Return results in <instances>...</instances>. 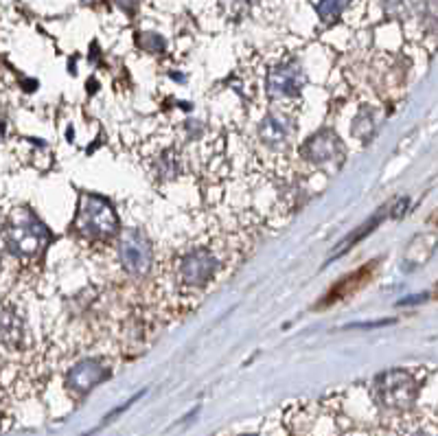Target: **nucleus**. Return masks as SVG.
<instances>
[{
  "label": "nucleus",
  "instance_id": "f257e3e1",
  "mask_svg": "<svg viewBox=\"0 0 438 436\" xmlns=\"http://www.w3.org/2000/svg\"><path fill=\"white\" fill-rule=\"evenodd\" d=\"M51 239L46 226L26 209L14 211V217L5 224V246L14 256L31 259L38 256Z\"/></svg>",
  "mask_w": 438,
  "mask_h": 436
},
{
  "label": "nucleus",
  "instance_id": "f03ea898",
  "mask_svg": "<svg viewBox=\"0 0 438 436\" xmlns=\"http://www.w3.org/2000/svg\"><path fill=\"white\" fill-rule=\"evenodd\" d=\"M221 261L209 246H195L175 261V281L187 292H199L217 276Z\"/></svg>",
  "mask_w": 438,
  "mask_h": 436
},
{
  "label": "nucleus",
  "instance_id": "7ed1b4c3",
  "mask_svg": "<svg viewBox=\"0 0 438 436\" xmlns=\"http://www.w3.org/2000/svg\"><path fill=\"white\" fill-rule=\"evenodd\" d=\"M75 228L83 239L103 242L116 235L119 230V217L108 199L99 195L81 197V204L75 217Z\"/></svg>",
  "mask_w": 438,
  "mask_h": 436
},
{
  "label": "nucleus",
  "instance_id": "20e7f679",
  "mask_svg": "<svg viewBox=\"0 0 438 436\" xmlns=\"http://www.w3.org/2000/svg\"><path fill=\"white\" fill-rule=\"evenodd\" d=\"M303 85H305V73H303L301 64L294 60H285V62L274 64L266 77L268 97L272 101H281V103L298 99Z\"/></svg>",
  "mask_w": 438,
  "mask_h": 436
},
{
  "label": "nucleus",
  "instance_id": "39448f33",
  "mask_svg": "<svg viewBox=\"0 0 438 436\" xmlns=\"http://www.w3.org/2000/svg\"><path fill=\"white\" fill-rule=\"evenodd\" d=\"M119 256L121 266L127 274L132 276H142L147 274L152 264H154V252L150 242L145 239L138 230H127L119 242Z\"/></svg>",
  "mask_w": 438,
  "mask_h": 436
},
{
  "label": "nucleus",
  "instance_id": "423d86ee",
  "mask_svg": "<svg viewBox=\"0 0 438 436\" xmlns=\"http://www.w3.org/2000/svg\"><path fill=\"white\" fill-rule=\"evenodd\" d=\"M108 377V370L103 368L101 362L97 360H85V362H79L77 366L71 368L66 382H68V388L75 393V395H83L88 390H93L97 384H101Z\"/></svg>",
  "mask_w": 438,
  "mask_h": 436
},
{
  "label": "nucleus",
  "instance_id": "0eeeda50",
  "mask_svg": "<svg viewBox=\"0 0 438 436\" xmlns=\"http://www.w3.org/2000/svg\"><path fill=\"white\" fill-rule=\"evenodd\" d=\"M382 393L390 405H401L412 399L414 382H412V377H407L405 373H399V370L388 373L386 377H382Z\"/></svg>",
  "mask_w": 438,
  "mask_h": 436
},
{
  "label": "nucleus",
  "instance_id": "6e6552de",
  "mask_svg": "<svg viewBox=\"0 0 438 436\" xmlns=\"http://www.w3.org/2000/svg\"><path fill=\"white\" fill-rule=\"evenodd\" d=\"M340 150V140L333 136V132H323V134H318L316 138H311L307 142V156L311 162H327L335 156V152Z\"/></svg>",
  "mask_w": 438,
  "mask_h": 436
},
{
  "label": "nucleus",
  "instance_id": "1a4fd4ad",
  "mask_svg": "<svg viewBox=\"0 0 438 436\" xmlns=\"http://www.w3.org/2000/svg\"><path fill=\"white\" fill-rule=\"evenodd\" d=\"M259 136L263 142L270 145V147H278V145H285L289 138V125L285 123V119H281L276 114L266 116L259 125Z\"/></svg>",
  "mask_w": 438,
  "mask_h": 436
},
{
  "label": "nucleus",
  "instance_id": "9d476101",
  "mask_svg": "<svg viewBox=\"0 0 438 436\" xmlns=\"http://www.w3.org/2000/svg\"><path fill=\"white\" fill-rule=\"evenodd\" d=\"M348 3L350 0H320L316 9H318V16L323 18L325 22H335L344 14Z\"/></svg>",
  "mask_w": 438,
  "mask_h": 436
},
{
  "label": "nucleus",
  "instance_id": "9b49d317",
  "mask_svg": "<svg viewBox=\"0 0 438 436\" xmlns=\"http://www.w3.org/2000/svg\"><path fill=\"white\" fill-rule=\"evenodd\" d=\"M377 224H379L377 219H370L368 224H364V226H362V228H360L358 232H353V235H350V237H346V242H344V244H342V246H340V248L335 250V254H340L342 250H346V248H350V246H353V244H358V242H360V237L368 235V232H370V230H372V228H375Z\"/></svg>",
  "mask_w": 438,
  "mask_h": 436
},
{
  "label": "nucleus",
  "instance_id": "f8f14e48",
  "mask_svg": "<svg viewBox=\"0 0 438 436\" xmlns=\"http://www.w3.org/2000/svg\"><path fill=\"white\" fill-rule=\"evenodd\" d=\"M412 436H429V434H425V432H417V434H412Z\"/></svg>",
  "mask_w": 438,
  "mask_h": 436
}]
</instances>
